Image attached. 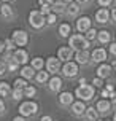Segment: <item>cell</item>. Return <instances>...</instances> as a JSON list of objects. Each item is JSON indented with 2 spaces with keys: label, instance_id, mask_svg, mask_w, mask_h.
<instances>
[{
  "label": "cell",
  "instance_id": "cell-1",
  "mask_svg": "<svg viewBox=\"0 0 116 121\" xmlns=\"http://www.w3.org/2000/svg\"><path fill=\"white\" fill-rule=\"evenodd\" d=\"M68 46L73 49V51L87 49L89 48V40H87L84 35H81V34H75V35H72L68 38Z\"/></svg>",
  "mask_w": 116,
  "mask_h": 121
},
{
  "label": "cell",
  "instance_id": "cell-2",
  "mask_svg": "<svg viewBox=\"0 0 116 121\" xmlns=\"http://www.w3.org/2000/svg\"><path fill=\"white\" fill-rule=\"evenodd\" d=\"M75 96L79 97V100H91L95 96V88L92 85H79L75 89Z\"/></svg>",
  "mask_w": 116,
  "mask_h": 121
},
{
  "label": "cell",
  "instance_id": "cell-3",
  "mask_svg": "<svg viewBox=\"0 0 116 121\" xmlns=\"http://www.w3.org/2000/svg\"><path fill=\"white\" fill-rule=\"evenodd\" d=\"M37 112H38V104L33 102V100H25L19 105V115H22L24 118L35 115Z\"/></svg>",
  "mask_w": 116,
  "mask_h": 121
},
{
  "label": "cell",
  "instance_id": "cell-4",
  "mask_svg": "<svg viewBox=\"0 0 116 121\" xmlns=\"http://www.w3.org/2000/svg\"><path fill=\"white\" fill-rule=\"evenodd\" d=\"M29 22H30V26L33 29H41L43 26L46 24V18L40 11H30V14H29Z\"/></svg>",
  "mask_w": 116,
  "mask_h": 121
},
{
  "label": "cell",
  "instance_id": "cell-5",
  "mask_svg": "<svg viewBox=\"0 0 116 121\" xmlns=\"http://www.w3.org/2000/svg\"><path fill=\"white\" fill-rule=\"evenodd\" d=\"M11 40L14 42L16 46H25L27 42H29V35H27V32H25V30L18 29V30H14V32H13Z\"/></svg>",
  "mask_w": 116,
  "mask_h": 121
},
{
  "label": "cell",
  "instance_id": "cell-6",
  "mask_svg": "<svg viewBox=\"0 0 116 121\" xmlns=\"http://www.w3.org/2000/svg\"><path fill=\"white\" fill-rule=\"evenodd\" d=\"M78 64L76 62H72V60H67L64 67H62V73H64V77H68V78H73L78 75Z\"/></svg>",
  "mask_w": 116,
  "mask_h": 121
},
{
  "label": "cell",
  "instance_id": "cell-7",
  "mask_svg": "<svg viewBox=\"0 0 116 121\" xmlns=\"http://www.w3.org/2000/svg\"><path fill=\"white\" fill-rule=\"evenodd\" d=\"M45 65H46V72H51V73H57L61 70V59L59 57H54V56H51L48 57V60L45 62Z\"/></svg>",
  "mask_w": 116,
  "mask_h": 121
},
{
  "label": "cell",
  "instance_id": "cell-8",
  "mask_svg": "<svg viewBox=\"0 0 116 121\" xmlns=\"http://www.w3.org/2000/svg\"><path fill=\"white\" fill-rule=\"evenodd\" d=\"M70 105H72V107H70L72 115H75V116H81L83 113H84V110H86L84 100H76V102H72Z\"/></svg>",
  "mask_w": 116,
  "mask_h": 121
},
{
  "label": "cell",
  "instance_id": "cell-9",
  "mask_svg": "<svg viewBox=\"0 0 116 121\" xmlns=\"http://www.w3.org/2000/svg\"><path fill=\"white\" fill-rule=\"evenodd\" d=\"M57 57L61 60H70L72 57H73V49L70 48V46H62V48L57 49Z\"/></svg>",
  "mask_w": 116,
  "mask_h": 121
},
{
  "label": "cell",
  "instance_id": "cell-10",
  "mask_svg": "<svg viewBox=\"0 0 116 121\" xmlns=\"http://www.w3.org/2000/svg\"><path fill=\"white\" fill-rule=\"evenodd\" d=\"M91 27V18L89 16H81L76 19V30L78 32H86Z\"/></svg>",
  "mask_w": 116,
  "mask_h": 121
},
{
  "label": "cell",
  "instance_id": "cell-11",
  "mask_svg": "<svg viewBox=\"0 0 116 121\" xmlns=\"http://www.w3.org/2000/svg\"><path fill=\"white\" fill-rule=\"evenodd\" d=\"M91 59L94 60V62H105V60H107V49L95 48L91 53Z\"/></svg>",
  "mask_w": 116,
  "mask_h": 121
},
{
  "label": "cell",
  "instance_id": "cell-12",
  "mask_svg": "<svg viewBox=\"0 0 116 121\" xmlns=\"http://www.w3.org/2000/svg\"><path fill=\"white\" fill-rule=\"evenodd\" d=\"M13 59L16 60L18 64H27V60H29V54H27V51L25 49H16L14 53H13Z\"/></svg>",
  "mask_w": 116,
  "mask_h": 121
},
{
  "label": "cell",
  "instance_id": "cell-13",
  "mask_svg": "<svg viewBox=\"0 0 116 121\" xmlns=\"http://www.w3.org/2000/svg\"><path fill=\"white\" fill-rule=\"evenodd\" d=\"M95 110H97L99 113H108L111 110V102L108 100V99H100V100H97V104H95Z\"/></svg>",
  "mask_w": 116,
  "mask_h": 121
},
{
  "label": "cell",
  "instance_id": "cell-14",
  "mask_svg": "<svg viewBox=\"0 0 116 121\" xmlns=\"http://www.w3.org/2000/svg\"><path fill=\"white\" fill-rule=\"evenodd\" d=\"M95 21H97V22H100V24L108 22V21H110V11H108L105 6H102V8L95 13Z\"/></svg>",
  "mask_w": 116,
  "mask_h": 121
},
{
  "label": "cell",
  "instance_id": "cell-15",
  "mask_svg": "<svg viewBox=\"0 0 116 121\" xmlns=\"http://www.w3.org/2000/svg\"><path fill=\"white\" fill-rule=\"evenodd\" d=\"M89 51L87 49H78L76 53H75V59H76V64H87L89 62Z\"/></svg>",
  "mask_w": 116,
  "mask_h": 121
},
{
  "label": "cell",
  "instance_id": "cell-16",
  "mask_svg": "<svg viewBox=\"0 0 116 121\" xmlns=\"http://www.w3.org/2000/svg\"><path fill=\"white\" fill-rule=\"evenodd\" d=\"M111 65H108V64H105V62H100V65L97 67V77H100V78H108L111 75Z\"/></svg>",
  "mask_w": 116,
  "mask_h": 121
},
{
  "label": "cell",
  "instance_id": "cell-17",
  "mask_svg": "<svg viewBox=\"0 0 116 121\" xmlns=\"http://www.w3.org/2000/svg\"><path fill=\"white\" fill-rule=\"evenodd\" d=\"M49 91L51 92H57V91H61L62 88V80L59 77H53V78L49 80V85H48Z\"/></svg>",
  "mask_w": 116,
  "mask_h": 121
},
{
  "label": "cell",
  "instance_id": "cell-18",
  "mask_svg": "<svg viewBox=\"0 0 116 121\" xmlns=\"http://www.w3.org/2000/svg\"><path fill=\"white\" fill-rule=\"evenodd\" d=\"M0 14H2V18L3 19H11L14 16V11H13V6H10L8 3L0 6Z\"/></svg>",
  "mask_w": 116,
  "mask_h": 121
},
{
  "label": "cell",
  "instance_id": "cell-19",
  "mask_svg": "<svg viewBox=\"0 0 116 121\" xmlns=\"http://www.w3.org/2000/svg\"><path fill=\"white\" fill-rule=\"evenodd\" d=\"M84 118H86V121H97V118H99V112L94 107H86V110H84Z\"/></svg>",
  "mask_w": 116,
  "mask_h": 121
},
{
  "label": "cell",
  "instance_id": "cell-20",
  "mask_svg": "<svg viewBox=\"0 0 116 121\" xmlns=\"http://www.w3.org/2000/svg\"><path fill=\"white\" fill-rule=\"evenodd\" d=\"M72 102H73V94L72 92L65 91V92H61L59 94V104L61 105H70Z\"/></svg>",
  "mask_w": 116,
  "mask_h": 121
},
{
  "label": "cell",
  "instance_id": "cell-21",
  "mask_svg": "<svg viewBox=\"0 0 116 121\" xmlns=\"http://www.w3.org/2000/svg\"><path fill=\"white\" fill-rule=\"evenodd\" d=\"M95 38L99 40L100 45H105V43H110L111 34L108 32V30H100V32H97V37H95Z\"/></svg>",
  "mask_w": 116,
  "mask_h": 121
},
{
  "label": "cell",
  "instance_id": "cell-22",
  "mask_svg": "<svg viewBox=\"0 0 116 121\" xmlns=\"http://www.w3.org/2000/svg\"><path fill=\"white\" fill-rule=\"evenodd\" d=\"M21 77H22V78H25V80H29V78H33V77H35V69H33V67H29V65H24L22 67V69H21Z\"/></svg>",
  "mask_w": 116,
  "mask_h": 121
},
{
  "label": "cell",
  "instance_id": "cell-23",
  "mask_svg": "<svg viewBox=\"0 0 116 121\" xmlns=\"http://www.w3.org/2000/svg\"><path fill=\"white\" fill-rule=\"evenodd\" d=\"M5 64H6V70H11V72L18 70V67H19V64H18L14 59H13L11 54H8V56L5 57Z\"/></svg>",
  "mask_w": 116,
  "mask_h": 121
},
{
  "label": "cell",
  "instance_id": "cell-24",
  "mask_svg": "<svg viewBox=\"0 0 116 121\" xmlns=\"http://www.w3.org/2000/svg\"><path fill=\"white\" fill-rule=\"evenodd\" d=\"M11 94V88L6 81H2L0 83V97H8Z\"/></svg>",
  "mask_w": 116,
  "mask_h": 121
},
{
  "label": "cell",
  "instance_id": "cell-25",
  "mask_svg": "<svg viewBox=\"0 0 116 121\" xmlns=\"http://www.w3.org/2000/svg\"><path fill=\"white\" fill-rule=\"evenodd\" d=\"M53 8H51V10H53V11L56 13V14H57V13H64V10H65V2H64V0H59V2H53Z\"/></svg>",
  "mask_w": 116,
  "mask_h": 121
},
{
  "label": "cell",
  "instance_id": "cell-26",
  "mask_svg": "<svg viewBox=\"0 0 116 121\" xmlns=\"http://www.w3.org/2000/svg\"><path fill=\"white\" fill-rule=\"evenodd\" d=\"M65 10H67V13L70 14V16H76V14L79 13V10H81V8H79L78 3H72V2H70V3H68V6L65 8Z\"/></svg>",
  "mask_w": 116,
  "mask_h": 121
},
{
  "label": "cell",
  "instance_id": "cell-27",
  "mask_svg": "<svg viewBox=\"0 0 116 121\" xmlns=\"http://www.w3.org/2000/svg\"><path fill=\"white\" fill-rule=\"evenodd\" d=\"M70 30H72L70 24H61V26H59V35L65 38V37L70 35Z\"/></svg>",
  "mask_w": 116,
  "mask_h": 121
},
{
  "label": "cell",
  "instance_id": "cell-28",
  "mask_svg": "<svg viewBox=\"0 0 116 121\" xmlns=\"http://www.w3.org/2000/svg\"><path fill=\"white\" fill-rule=\"evenodd\" d=\"M49 78V73L48 72H43V70H38V73L35 75V80H37L38 83H46Z\"/></svg>",
  "mask_w": 116,
  "mask_h": 121
},
{
  "label": "cell",
  "instance_id": "cell-29",
  "mask_svg": "<svg viewBox=\"0 0 116 121\" xmlns=\"http://www.w3.org/2000/svg\"><path fill=\"white\" fill-rule=\"evenodd\" d=\"M43 65H45V60L41 57H35V59H32V67L35 69V70H41Z\"/></svg>",
  "mask_w": 116,
  "mask_h": 121
},
{
  "label": "cell",
  "instance_id": "cell-30",
  "mask_svg": "<svg viewBox=\"0 0 116 121\" xmlns=\"http://www.w3.org/2000/svg\"><path fill=\"white\" fill-rule=\"evenodd\" d=\"M13 94V99L14 100H21L22 97H24V89H21V88H14V89L11 91Z\"/></svg>",
  "mask_w": 116,
  "mask_h": 121
},
{
  "label": "cell",
  "instance_id": "cell-31",
  "mask_svg": "<svg viewBox=\"0 0 116 121\" xmlns=\"http://www.w3.org/2000/svg\"><path fill=\"white\" fill-rule=\"evenodd\" d=\"M35 92H37V89H35L33 86H30V85H27L24 88V97H33Z\"/></svg>",
  "mask_w": 116,
  "mask_h": 121
},
{
  "label": "cell",
  "instance_id": "cell-32",
  "mask_svg": "<svg viewBox=\"0 0 116 121\" xmlns=\"http://www.w3.org/2000/svg\"><path fill=\"white\" fill-rule=\"evenodd\" d=\"M86 38H87V40H89V42H91V40H94V38H95V37H97V30L95 29H92V27H89V29L86 30Z\"/></svg>",
  "mask_w": 116,
  "mask_h": 121
},
{
  "label": "cell",
  "instance_id": "cell-33",
  "mask_svg": "<svg viewBox=\"0 0 116 121\" xmlns=\"http://www.w3.org/2000/svg\"><path fill=\"white\" fill-rule=\"evenodd\" d=\"M25 86H27V80L22 78V77H21V78H18L16 81H14V88H21V89H24Z\"/></svg>",
  "mask_w": 116,
  "mask_h": 121
},
{
  "label": "cell",
  "instance_id": "cell-34",
  "mask_svg": "<svg viewBox=\"0 0 116 121\" xmlns=\"http://www.w3.org/2000/svg\"><path fill=\"white\" fill-rule=\"evenodd\" d=\"M92 86H94V88H104V78L95 77V78L92 80Z\"/></svg>",
  "mask_w": 116,
  "mask_h": 121
},
{
  "label": "cell",
  "instance_id": "cell-35",
  "mask_svg": "<svg viewBox=\"0 0 116 121\" xmlns=\"http://www.w3.org/2000/svg\"><path fill=\"white\" fill-rule=\"evenodd\" d=\"M45 18H46V24L53 26L56 22V13H49V14H46V16H45Z\"/></svg>",
  "mask_w": 116,
  "mask_h": 121
},
{
  "label": "cell",
  "instance_id": "cell-36",
  "mask_svg": "<svg viewBox=\"0 0 116 121\" xmlns=\"http://www.w3.org/2000/svg\"><path fill=\"white\" fill-rule=\"evenodd\" d=\"M3 42H5V49H8V51H13L14 49V42H13L11 38H6Z\"/></svg>",
  "mask_w": 116,
  "mask_h": 121
},
{
  "label": "cell",
  "instance_id": "cell-37",
  "mask_svg": "<svg viewBox=\"0 0 116 121\" xmlns=\"http://www.w3.org/2000/svg\"><path fill=\"white\" fill-rule=\"evenodd\" d=\"M40 13H41L43 16L49 14V13H51V5H41V10H40Z\"/></svg>",
  "mask_w": 116,
  "mask_h": 121
},
{
  "label": "cell",
  "instance_id": "cell-38",
  "mask_svg": "<svg viewBox=\"0 0 116 121\" xmlns=\"http://www.w3.org/2000/svg\"><path fill=\"white\" fill-rule=\"evenodd\" d=\"M97 2H99L100 6H110L113 3V0H97Z\"/></svg>",
  "mask_w": 116,
  "mask_h": 121
},
{
  "label": "cell",
  "instance_id": "cell-39",
  "mask_svg": "<svg viewBox=\"0 0 116 121\" xmlns=\"http://www.w3.org/2000/svg\"><path fill=\"white\" fill-rule=\"evenodd\" d=\"M5 72H6V64H5V60H0V75H3Z\"/></svg>",
  "mask_w": 116,
  "mask_h": 121
},
{
  "label": "cell",
  "instance_id": "cell-40",
  "mask_svg": "<svg viewBox=\"0 0 116 121\" xmlns=\"http://www.w3.org/2000/svg\"><path fill=\"white\" fill-rule=\"evenodd\" d=\"M108 49H110V53H111L113 56H116V42H115V43H111Z\"/></svg>",
  "mask_w": 116,
  "mask_h": 121
},
{
  "label": "cell",
  "instance_id": "cell-41",
  "mask_svg": "<svg viewBox=\"0 0 116 121\" xmlns=\"http://www.w3.org/2000/svg\"><path fill=\"white\" fill-rule=\"evenodd\" d=\"M110 102L111 104H116V91H113L110 94Z\"/></svg>",
  "mask_w": 116,
  "mask_h": 121
},
{
  "label": "cell",
  "instance_id": "cell-42",
  "mask_svg": "<svg viewBox=\"0 0 116 121\" xmlns=\"http://www.w3.org/2000/svg\"><path fill=\"white\" fill-rule=\"evenodd\" d=\"M40 5H53V0H38Z\"/></svg>",
  "mask_w": 116,
  "mask_h": 121
},
{
  "label": "cell",
  "instance_id": "cell-43",
  "mask_svg": "<svg viewBox=\"0 0 116 121\" xmlns=\"http://www.w3.org/2000/svg\"><path fill=\"white\" fill-rule=\"evenodd\" d=\"M110 18H111V19H113V21L116 22V8H113V10H111V13H110Z\"/></svg>",
  "mask_w": 116,
  "mask_h": 121
},
{
  "label": "cell",
  "instance_id": "cell-44",
  "mask_svg": "<svg viewBox=\"0 0 116 121\" xmlns=\"http://www.w3.org/2000/svg\"><path fill=\"white\" fill-rule=\"evenodd\" d=\"M3 112H5V102H3V100L0 99V115H2Z\"/></svg>",
  "mask_w": 116,
  "mask_h": 121
},
{
  "label": "cell",
  "instance_id": "cell-45",
  "mask_svg": "<svg viewBox=\"0 0 116 121\" xmlns=\"http://www.w3.org/2000/svg\"><path fill=\"white\" fill-rule=\"evenodd\" d=\"M105 89H107V91H108V92L111 94V92L115 91V86H113V85H107V86H105Z\"/></svg>",
  "mask_w": 116,
  "mask_h": 121
},
{
  "label": "cell",
  "instance_id": "cell-46",
  "mask_svg": "<svg viewBox=\"0 0 116 121\" xmlns=\"http://www.w3.org/2000/svg\"><path fill=\"white\" fill-rule=\"evenodd\" d=\"M102 97H104V99H107V97H110V92H108V91L105 89V88L102 89Z\"/></svg>",
  "mask_w": 116,
  "mask_h": 121
},
{
  "label": "cell",
  "instance_id": "cell-47",
  "mask_svg": "<svg viewBox=\"0 0 116 121\" xmlns=\"http://www.w3.org/2000/svg\"><path fill=\"white\" fill-rule=\"evenodd\" d=\"M40 121H53V118H51L49 115H45V116H41V120H40Z\"/></svg>",
  "mask_w": 116,
  "mask_h": 121
},
{
  "label": "cell",
  "instance_id": "cell-48",
  "mask_svg": "<svg viewBox=\"0 0 116 121\" xmlns=\"http://www.w3.org/2000/svg\"><path fill=\"white\" fill-rule=\"evenodd\" d=\"M13 121H25V118L22 115H19V116H16V118H13Z\"/></svg>",
  "mask_w": 116,
  "mask_h": 121
},
{
  "label": "cell",
  "instance_id": "cell-49",
  "mask_svg": "<svg viewBox=\"0 0 116 121\" xmlns=\"http://www.w3.org/2000/svg\"><path fill=\"white\" fill-rule=\"evenodd\" d=\"M87 2H89V0H76V3H78V5H86Z\"/></svg>",
  "mask_w": 116,
  "mask_h": 121
},
{
  "label": "cell",
  "instance_id": "cell-50",
  "mask_svg": "<svg viewBox=\"0 0 116 121\" xmlns=\"http://www.w3.org/2000/svg\"><path fill=\"white\" fill-rule=\"evenodd\" d=\"M3 49H5V42H3V40H0V53H2Z\"/></svg>",
  "mask_w": 116,
  "mask_h": 121
},
{
  "label": "cell",
  "instance_id": "cell-51",
  "mask_svg": "<svg viewBox=\"0 0 116 121\" xmlns=\"http://www.w3.org/2000/svg\"><path fill=\"white\" fill-rule=\"evenodd\" d=\"M111 69H115V70H116V59L113 60V64H111Z\"/></svg>",
  "mask_w": 116,
  "mask_h": 121
},
{
  "label": "cell",
  "instance_id": "cell-52",
  "mask_svg": "<svg viewBox=\"0 0 116 121\" xmlns=\"http://www.w3.org/2000/svg\"><path fill=\"white\" fill-rule=\"evenodd\" d=\"M113 121H116V112H115V115H113Z\"/></svg>",
  "mask_w": 116,
  "mask_h": 121
},
{
  "label": "cell",
  "instance_id": "cell-53",
  "mask_svg": "<svg viewBox=\"0 0 116 121\" xmlns=\"http://www.w3.org/2000/svg\"><path fill=\"white\" fill-rule=\"evenodd\" d=\"M97 121H110V120H97Z\"/></svg>",
  "mask_w": 116,
  "mask_h": 121
},
{
  "label": "cell",
  "instance_id": "cell-54",
  "mask_svg": "<svg viewBox=\"0 0 116 121\" xmlns=\"http://www.w3.org/2000/svg\"><path fill=\"white\" fill-rule=\"evenodd\" d=\"M64 2H72V0H64Z\"/></svg>",
  "mask_w": 116,
  "mask_h": 121
},
{
  "label": "cell",
  "instance_id": "cell-55",
  "mask_svg": "<svg viewBox=\"0 0 116 121\" xmlns=\"http://www.w3.org/2000/svg\"><path fill=\"white\" fill-rule=\"evenodd\" d=\"M3 2H10V0H3Z\"/></svg>",
  "mask_w": 116,
  "mask_h": 121
}]
</instances>
